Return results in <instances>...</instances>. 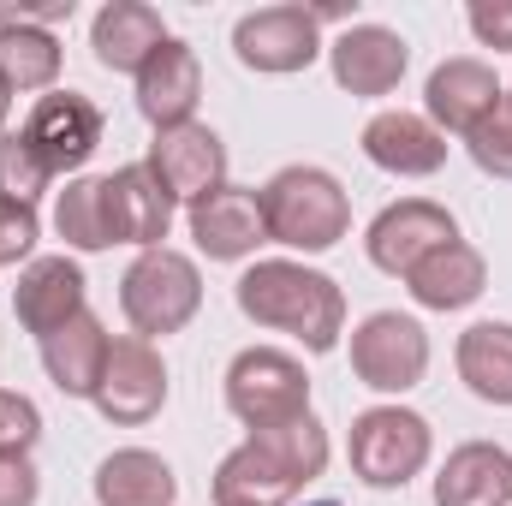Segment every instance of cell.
<instances>
[{
    "mask_svg": "<svg viewBox=\"0 0 512 506\" xmlns=\"http://www.w3.org/2000/svg\"><path fill=\"white\" fill-rule=\"evenodd\" d=\"M239 310L256 328L292 334L304 352H334L340 334H346V292L322 268H304V262H286V256L251 262L239 274Z\"/></svg>",
    "mask_w": 512,
    "mask_h": 506,
    "instance_id": "6da1fadb",
    "label": "cell"
},
{
    "mask_svg": "<svg viewBox=\"0 0 512 506\" xmlns=\"http://www.w3.org/2000/svg\"><path fill=\"white\" fill-rule=\"evenodd\" d=\"M262 227L286 251H334L352 233V197L328 167H280L262 191Z\"/></svg>",
    "mask_w": 512,
    "mask_h": 506,
    "instance_id": "7a4b0ae2",
    "label": "cell"
},
{
    "mask_svg": "<svg viewBox=\"0 0 512 506\" xmlns=\"http://www.w3.org/2000/svg\"><path fill=\"white\" fill-rule=\"evenodd\" d=\"M203 304V274L185 251H137L120 280V310H126L131 334L137 340H161L179 334Z\"/></svg>",
    "mask_w": 512,
    "mask_h": 506,
    "instance_id": "3957f363",
    "label": "cell"
},
{
    "mask_svg": "<svg viewBox=\"0 0 512 506\" xmlns=\"http://www.w3.org/2000/svg\"><path fill=\"white\" fill-rule=\"evenodd\" d=\"M227 411L245 429H274L310 411V376L280 346H245L227 364Z\"/></svg>",
    "mask_w": 512,
    "mask_h": 506,
    "instance_id": "277c9868",
    "label": "cell"
},
{
    "mask_svg": "<svg viewBox=\"0 0 512 506\" xmlns=\"http://www.w3.org/2000/svg\"><path fill=\"white\" fill-rule=\"evenodd\" d=\"M352 471L370 483V489H405L423 465H429V453H435V435H429V423L417 417V411H405V405H370V411H358L352 417Z\"/></svg>",
    "mask_w": 512,
    "mask_h": 506,
    "instance_id": "5b68a950",
    "label": "cell"
},
{
    "mask_svg": "<svg viewBox=\"0 0 512 506\" xmlns=\"http://www.w3.org/2000/svg\"><path fill=\"white\" fill-rule=\"evenodd\" d=\"M352 376L376 393H411L429 376V334L417 316L376 310L352 328Z\"/></svg>",
    "mask_w": 512,
    "mask_h": 506,
    "instance_id": "8992f818",
    "label": "cell"
},
{
    "mask_svg": "<svg viewBox=\"0 0 512 506\" xmlns=\"http://www.w3.org/2000/svg\"><path fill=\"white\" fill-rule=\"evenodd\" d=\"M96 411L108 423H149L161 405H167V364L155 352V340H137V334H120L108 346V364H102V381H96Z\"/></svg>",
    "mask_w": 512,
    "mask_h": 506,
    "instance_id": "52a82bcc",
    "label": "cell"
},
{
    "mask_svg": "<svg viewBox=\"0 0 512 506\" xmlns=\"http://www.w3.org/2000/svg\"><path fill=\"white\" fill-rule=\"evenodd\" d=\"M233 54L251 72H304L322 54V24L310 6H256L233 24Z\"/></svg>",
    "mask_w": 512,
    "mask_h": 506,
    "instance_id": "ba28073f",
    "label": "cell"
},
{
    "mask_svg": "<svg viewBox=\"0 0 512 506\" xmlns=\"http://www.w3.org/2000/svg\"><path fill=\"white\" fill-rule=\"evenodd\" d=\"M453 239H459V227H453V215H447L441 203H429V197H405V203H387L382 215L370 221L364 251H370V262H376L382 274L405 280L423 256L441 251V245H453Z\"/></svg>",
    "mask_w": 512,
    "mask_h": 506,
    "instance_id": "9c48e42d",
    "label": "cell"
},
{
    "mask_svg": "<svg viewBox=\"0 0 512 506\" xmlns=\"http://www.w3.org/2000/svg\"><path fill=\"white\" fill-rule=\"evenodd\" d=\"M143 167L155 173V185H161L173 203H203L209 191L227 185V143H221L209 126L191 120V126L155 131Z\"/></svg>",
    "mask_w": 512,
    "mask_h": 506,
    "instance_id": "30bf717a",
    "label": "cell"
},
{
    "mask_svg": "<svg viewBox=\"0 0 512 506\" xmlns=\"http://www.w3.org/2000/svg\"><path fill=\"white\" fill-rule=\"evenodd\" d=\"M24 143L42 155L48 173H78L102 149V108L78 90H48L24 120Z\"/></svg>",
    "mask_w": 512,
    "mask_h": 506,
    "instance_id": "8fae6325",
    "label": "cell"
},
{
    "mask_svg": "<svg viewBox=\"0 0 512 506\" xmlns=\"http://www.w3.org/2000/svg\"><path fill=\"white\" fill-rule=\"evenodd\" d=\"M501 102H507V90H501L495 66H489V60H471V54L441 60V66L429 72V84H423V108H429L423 120L441 131V137H447V131L471 137Z\"/></svg>",
    "mask_w": 512,
    "mask_h": 506,
    "instance_id": "7c38bea8",
    "label": "cell"
},
{
    "mask_svg": "<svg viewBox=\"0 0 512 506\" xmlns=\"http://www.w3.org/2000/svg\"><path fill=\"white\" fill-rule=\"evenodd\" d=\"M328 66H334V84L346 96H387V90H399V78L411 66V48L387 24H346L328 42Z\"/></svg>",
    "mask_w": 512,
    "mask_h": 506,
    "instance_id": "4fadbf2b",
    "label": "cell"
},
{
    "mask_svg": "<svg viewBox=\"0 0 512 506\" xmlns=\"http://www.w3.org/2000/svg\"><path fill=\"white\" fill-rule=\"evenodd\" d=\"M197 102H203L197 48L179 42V36H167V42L143 60V72H137V114L155 131H173V126H191Z\"/></svg>",
    "mask_w": 512,
    "mask_h": 506,
    "instance_id": "5bb4252c",
    "label": "cell"
},
{
    "mask_svg": "<svg viewBox=\"0 0 512 506\" xmlns=\"http://www.w3.org/2000/svg\"><path fill=\"white\" fill-rule=\"evenodd\" d=\"M102 215H108V239L114 245L161 251V239L173 227V197L155 185V173L143 161H131V167L102 179Z\"/></svg>",
    "mask_w": 512,
    "mask_h": 506,
    "instance_id": "9a60e30c",
    "label": "cell"
},
{
    "mask_svg": "<svg viewBox=\"0 0 512 506\" xmlns=\"http://www.w3.org/2000/svg\"><path fill=\"white\" fill-rule=\"evenodd\" d=\"M191 239L209 262H245L256 256V245H268V227H262V197L245 185H221L209 191L203 203H191Z\"/></svg>",
    "mask_w": 512,
    "mask_h": 506,
    "instance_id": "2e32d148",
    "label": "cell"
},
{
    "mask_svg": "<svg viewBox=\"0 0 512 506\" xmlns=\"http://www.w3.org/2000/svg\"><path fill=\"white\" fill-rule=\"evenodd\" d=\"M12 316L36 340L60 334L72 316H84V268L72 256H36L12 286Z\"/></svg>",
    "mask_w": 512,
    "mask_h": 506,
    "instance_id": "e0dca14e",
    "label": "cell"
},
{
    "mask_svg": "<svg viewBox=\"0 0 512 506\" xmlns=\"http://www.w3.org/2000/svg\"><path fill=\"white\" fill-rule=\"evenodd\" d=\"M364 155L393 173V179H429L447 167V137L429 126L423 114H405V108H387L364 126Z\"/></svg>",
    "mask_w": 512,
    "mask_h": 506,
    "instance_id": "ac0fdd59",
    "label": "cell"
},
{
    "mask_svg": "<svg viewBox=\"0 0 512 506\" xmlns=\"http://www.w3.org/2000/svg\"><path fill=\"white\" fill-rule=\"evenodd\" d=\"M435 506H512V453L495 441H465L435 477Z\"/></svg>",
    "mask_w": 512,
    "mask_h": 506,
    "instance_id": "d6986e66",
    "label": "cell"
},
{
    "mask_svg": "<svg viewBox=\"0 0 512 506\" xmlns=\"http://www.w3.org/2000/svg\"><path fill=\"white\" fill-rule=\"evenodd\" d=\"M483 286H489V262H483L477 245H465V239L429 251L411 274H405V292H411L423 310H465V304L483 298Z\"/></svg>",
    "mask_w": 512,
    "mask_h": 506,
    "instance_id": "ffe728a7",
    "label": "cell"
},
{
    "mask_svg": "<svg viewBox=\"0 0 512 506\" xmlns=\"http://www.w3.org/2000/svg\"><path fill=\"white\" fill-rule=\"evenodd\" d=\"M167 42V24H161V12L149 6V0H108L102 12H96V24H90V48H96V60L108 66V72H143V60L155 54Z\"/></svg>",
    "mask_w": 512,
    "mask_h": 506,
    "instance_id": "44dd1931",
    "label": "cell"
},
{
    "mask_svg": "<svg viewBox=\"0 0 512 506\" xmlns=\"http://www.w3.org/2000/svg\"><path fill=\"white\" fill-rule=\"evenodd\" d=\"M108 346H114V334L102 328V316H72L60 334H48L42 340V370L48 381L66 393V399H90L96 393V381H102V364H108Z\"/></svg>",
    "mask_w": 512,
    "mask_h": 506,
    "instance_id": "7402d4cb",
    "label": "cell"
},
{
    "mask_svg": "<svg viewBox=\"0 0 512 506\" xmlns=\"http://www.w3.org/2000/svg\"><path fill=\"white\" fill-rule=\"evenodd\" d=\"M173 501H179V477L149 447H120L96 465V506H173Z\"/></svg>",
    "mask_w": 512,
    "mask_h": 506,
    "instance_id": "603a6c76",
    "label": "cell"
},
{
    "mask_svg": "<svg viewBox=\"0 0 512 506\" xmlns=\"http://www.w3.org/2000/svg\"><path fill=\"white\" fill-rule=\"evenodd\" d=\"M298 477H286L251 435L215 465V506H292L298 501Z\"/></svg>",
    "mask_w": 512,
    "mask_h": 506,
    "instance_id": "cb8c5ba5",
    "label": "cell"
},
{
    "mask_svg": "<svg viewBox=\"0 0 512 506\" xmlns=\"http://www.w3.org/2000/svg\"><path fill=\"white\" fill-rule=\"evenodd\" d=\"M453 364L483 405H512V322H471Z\"/></svg>",
    "mask_w": 512,
    "mask_h": 506,
    "instance_id": "d4e9b609",
    "label": "cell"
},
{
    "mask_svg": "<svg viewBox=\"0 0 512 506\" xmlns=\"http://www.w3.org/2000/svg\"><path fill=\"white\" fill-rule=\"evenodd\" d=\"M60 78V36L42 24H0V84L48 90Z\"/></svg>",
    "mask_w": 512,
    "mask_h": 506,
    "instance_id": "484cf974",
    "label": "cell"
},
{
    "mask_svg": "<svg viewBox=\"0 0 512 506\" xmlns=\"http://www.w3.org/2000/svg\"><path fill=\"white\" fill-rule=\"evenodd\" d=\"M251 441L286 471V477H298V483H316L322 471H328V429L304 411V417H292V423H274V429H251Z\"/></svg>",
    "mask_w": 512,
    "mask_h": 506,
    "instance_id": "4316f807",
    "label": "cell"
},
{
    "mask_svg": "<svg viewBox=\"0 0 512 506\" xmlns=\"http://www.w3.org/2000/svg\"><path fill=\"white\" fill-rule=\"evenodd\" d=\"M54 227L72 251H108V215H102V179H72L54 203Z\"/></svg>",
    "mask_w": 512,
    "mask_h": 506,
    "instance_id": "83f0119b",
    "label": "cell"
},
{
    "mask_svg": "<svg viewBox=\"0 0 512 506\" xmlns=\"http://www.w3.org/2000/svg\"><path fill=\"white\" fill-rule=\"evenodd\" d=\"M48 179H54V173H48L42 155L24 143V131H0V197L36 209V197L48 191Z\"/></svg>",
    "mask_w": 512,
    "mask_h": 506,
    "instance_id": "f1b7e54d",
    "label": "cell"
},
{
    "mask_svg": "<svg viewBox=\"0 0 512 506\" xmlns=\"http://www.w3.org/2000/svg\"><path fill=\"white\" fill-rule=\"evenodd\" d=\"M465 149H471V161H477L489 179H512V102H501L483 126L471 131Z\"/></svg>",
    "mask_w": 512,
    "mask_h": 506,
    "instance_id": "f546056e",
    "label": "cell"
},
{
    "mask_svg": "<svg viewBox=\"0 0 512 506\" xmlns=\"http://www.w3.org/2000/svg\"><path fill=\"white\" fill-rule=\"evenodd\" d=\"M42 441V411L18 387H0V453H30Z\"/></svg>",
    "mask_w": 512,
    "mask_h": 506,
    "instance_id": "4dcf8cb0",
    "label": "cell"
},
{
    "mask_svg": "<svg viewBox=\"0 0 512 506\" xmlns=\"http://www.w3.org/2000/svg\"><path fill=\"white\" fill-rule=\"evenodd\" d=\"M36 239H42L36 209H30V203H6V197H0V262H24V256L36 251Z\"/></svg>",
    "mask_w": 512,
    "mask_h": 506,
    "instance_id": "1f68e13d",
    "label": "cell"
},
{
    "mask_svg": "<svg viewBox=\"0 0 512 506\" xmlns=\"http://www.w3.org/2000/svg\"><path fill=\"white\" fill-rule=\"evenodd\" d=\"M42 477L30 465V453H0V506H36Z\"/></svg>",
    "mask_w": 512,
    "mask_h": 506,
    "instance_id": "d6a6232c",
    "label": "cell"
},
{
    "mask_svg": "<svg viewBox=\"0 0 512 506\" xmlns=\"http://www.w3.org/2000/svg\"><path fill=\"white\" fill-rule=\"evenodd\" d=\"M465 24L477 30L483 48H512V0H477L465 12Z\"/></svg>",
    "mask_w": 512,
    "mask_h": 506,
    "instance_id": "836d02e7",
    "label": "cell"
},
{
    "mask_svg": "<svg viewBox=\"0 0 512 506\" xmlns=\"http://www.w3.org/2000/svg\"><path fill=\"white\" fill-rule=\"evenodd\" d=\"M6 114H12V90L0 84V131H6Z\"/></svg>",
    "mask_w": 512,
    "mask_h": 506,
    "instance_id": "e575fe53",
    "label": "cell"
},
{
    "mask_svg": "<svg viewBox=\"0 0 512 506\" xmlns=\"http://www.w3.org/2000/svg\"><path fill=\"white\" fill-rule=\"evenodd\" d=\"M310 506H340V501H310Z\"/></svg>",
    "mask_w": 512,
    "mask_h": 506,
    "instance_id": "d590c367",
    "label": "cell"
},
{
    "mask_svg": "<svg viewBox=\"0 0 512 506\" xmlns=\"http://www.w3.org/2000/svg\"><path fill=\"white\" fill-rule=\"evenodd\" d=\"M507 102H512V96H507Z\"/></svg>",
    "mask_w": 512,
    "mask_h": 506,
    "instance_id": "8d00e7d4",
    "label": "cell"
}]
</instances>
